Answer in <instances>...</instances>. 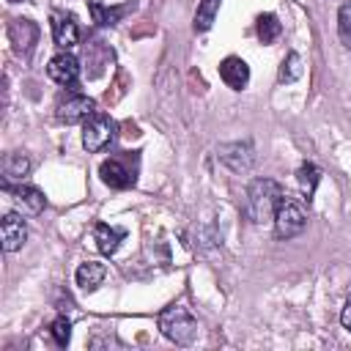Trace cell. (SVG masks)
Segmentation results:
<instances>
[{
  "mask_svg": "<svg viewBox=\"0 0 351 351\" xmlns=\"http://www.w3.org/2000/svg\"><path fill=\"white\" fill-rule=\"evenodd\" d=\"M115 137V121L99 110H93L85 121H82V145L88 151H101L112 143Z\"/></svg>",
  "mask_w": 351,
  "mask_h": 351,
  "instance_id": "3957f363",
  "label": "cell"
},
{
  "mask_svg": "<svg viewBox=\"0 0 351 351\" xmlns=\"http://www.w3.org/2000/svg\"><path fill=\"white\" fill-rule=\"evenodd\" d=\"M219 77H222V82H225L228 88L241 90V88L250 82V66H247L241 58L230 55V58H225V60L219 63Z\"/></svg>",
  "mask_w": 351,
  "mask_h": 351,
  "instance_id": "30bf717a",
  "label": "cell"
},
{
  "mask_svg": "<svg viewBox=\"0 0 351 351\" xmlns=\"http://www.w3.org/2000/svg\"><path fill=\"white\" fill-rule=\"evenodd\" d=\"M123 236H126V230H123V228H110V225H104V222H99V225L93 228L96 247H99L104 255H112V252L121 247Z\"/></svg>",
  "mask_w": 351,
  "mask_h": 351,
  "instance_id": "5bb4252c",
  "label": "cell"
},
{
  "mask_svg": "<svg viewBox=\"0 0 351 351\" xmlns=\"http://www.w3.org/2000/svg\"><path fill=\"white\" fill-rule=\"evenodd\" d=\"M5 192H11V195H14V200H16V203H22V206H25L27 211H33V214H38V211L47 206L44 195H41L36 186H30V184H19V186L5 184Z\"/></svg>",
  "mask_w": 351,
  "mask_h": 351,
  "instance_id": "4fadbf2b",
  "label": "cell"
},
{
  "mask_svg": "<svg viewBox=\"0 0 351 351\" xmlns=\"http://www.w3.org/2000/svg\"><path fill=\"white\" fill-rule=\"evenodd\" d=\"M99 176H101V181H104L107 186H112V189H126V186L134 184V170H129V167L123 165V159H118V156L104 159L101 167H99Z\"/></svg>",
  "mask_w": 351,
  "mask_h": 351,
  "instance_id": "8992f818",
  "label": "cell"
},
{
  "mask_svg": "<svg viewBox=\"0 0 351 351\" xmlns=\"http://www.w3.org/2000/svg\"><path fill=\"white\" fill-rule=\"evenodd\" d=\"M90 5V14H93V22H99V25H115L132 5H115V8H107V5H101V3H96V0H90L88 3Z\"/></svg>",
  "mask_w": 351,
  "mask_h": 351,
  "instance_id": "2e32d148",
  "label": "cell"
},
{
  "mask_svg": "<svg viewBox=\"0 0 351 351\" xmlns=\"http://www.w3.org/2000/svg\"><path fill=\"white\" fill-rule=\"evenodd\" d=\"M3 170H5V178H25V173L30 170V162L22 154H8L3 162Z\"/></svg>",
  "mask_w": 351,
  "mask_h": 351,
  "instance_id": "ac0fdd59",
  "label": "cell"
},
{
  "mask_svg": "<svg viewBox=\"0 0 351 351\" xmlns=\"http://www.w3.org/2000/svg\"><path fill=\"white\" fill-rule=\"evenodd\" d=\"M93 110H96L93 99H88L82 93H74V96H69L66 101L58 104V118L66 121V123H77V121H85Z\"/></svg>",
  "mask_w": 351,
  "mask_h": 351,
  "instance_id": "ba28073f",
  "label": "cell"
},
{
  "mask_svg": "<svg viewBox=\"0 0 351 351\" xmlns=\"http://www.w3.org/2000/svg\"><path fill=\"white\" fill-rule=\"evenodd\" d=\"M25 239H27L25 219L19 214H14V211L5 214L3 217V250L5 252H14V250H19L25 244Z\"/></svg>",
  "mask_w": 351,
  "mask_h": 351,
  "instance_id": "8fae6325",
  "label": "cell"
},
{
  "mask_svg": "<svg viewBox=\"0 0 351 351\" xmlns=\"http://www.w3.org/2000/svg\"><path fill=\"white\" fill-rule=\"evenodd\" d=\"M52 38L60 49H69L77 44L80 38V27H77V19L71 14H52Z\"/></svg>",
  "mask_w": 351,
  "mask_h": 351,
  "instance_id": "9c48e42d",
  "label": "cell"
},
{
  "mask_svg": "<svg viewBox=\"0 0 351 351\" xmlns=\"http://www.w3.org/2000/svg\"><path fill=\"white\" fill-rule=\"evenodd\" d=\"M340 324L346 326V329H351V296L346 299V304H343V313H340Z\"/></svg>",
  "mask_w": 351,
  "mask_h": 351,
  "instance_id": "603a6c76",
  "label": "cell"
},
{
  "mask_svg": "<svg viewBox=\"0 0 351 351\" xmlns=\"http://www.w3.org/2000/svg\"><path fill=\"white\" fill-rule=\"evenodd\" d=\"M104 274H107L104 263H99V261H85V263H80V266H77L74 280H77V285H80L82 291H88V293H90V291H96V288L101 285Z\"/></svg>",
  "mask_w": 351,
  "mask_h": 351,
  "instance_id": "7c38bea8",
  "label": "cell"
},
{
  "mask_svg": "<svg viewBox=\"0 0 351 351\" xmlns=\"http://www.w3.org/2000/svg\"><path fill=\"white\" fill-rule=\"evenodd\" d=\"M255 30H258V38H261L263 44H271V41L280 38L282 25H280V19H277L274 14H261L258 22H255Z\"/></svg>",
  "mask_w": 351,
  "mask_h": 351,
  "instance_id": "9a60e30c",
  "label": "cell"
},
{
  "mask_svg": "<svg viewBox=\"0 0 351 351\" xmlns=\"http://www.w3.org/2000/svg\"><path fill=\"white\" fill-rule=\"evenodd\" d=\"M47 77H49L52 82H58V85H74L77 77H80V63H77V58L69 55L66 49L58 52V55L49 60V66H47Z\"/></svg>",
  "mask_w": 351,
  "mask_h": 351,
  "instance_id": "5b68a950",
  "label": "cell"
},
{
  "mask_svg": "<svg viewBox=\"0 0 351 351\" xmlns=\"http://www.w3.org/2000/svg\"><path fill=\"white\" fill-rule=\"evenodd\" d=\"M304 225H307L304 208L296 200L282 195V200H280V206L274 211V230H277V236L280 239H293V236H299L304 230Z\"/></svg>",
  "mask_w": 351,
  "mask_h": 351,
  "instance_id": "277c9868",
  "label": "cell"
},
{
  "mask_svg": "<svg viewBox=\"0 0 351 351\" xmlns=\"http://www.w3.org/2000/svg\"><path fill=\"white\" fill-rule=\"evenodd\" d=\"M159 329L176 346H189L195 340V335H197V321L192 318V313L186 307L173 304V307L159 313Z\"/></svg>",
  "mask_w": 351,
  "mask_h": 351,
  "instance_id": "7a4b0ae2",
  "label": "cell"
},
{
  "mask_svg": "<svg viewBox=\"0 0 351 351\" xmlns=\"http://www.w3.org/2000/svg\"><path fill=\"white\" fill-rule=\"evenodd\" d=\"M337 36L351 49V3L340 5V11H337Z\"/></svg>",
  "mask_w": 351,
  "mask_h": 351,
  "instance_id": "d6986e66",
  "label": "cell"
},
{
  "mask_svg": "<svg viewBox=\"0 0 351 351\" xmlns=\"http://www.w3.org/2000/svg\"><path fill=\"white\" fill-rule=\"evenodd\" d=\"M52 337H55V343L58 346H66L69 343V337H71V321L69 318H55V324H52Z\"/></svg>",
  "mask_w": 351,
  "mask_h": 351,
  "instance_id": "7402d4cb",
  "label": "cell"
},
{
  "mask_svg": "<svg viewBox=\"0 0 351 351\" xmlns=\"http://www.w3.org/2000/svg\"><path fill=\"white\" fill-rule=\"evenodd\" d=\"M299 74H302V58L296 52H288V58L282 60V69H280V82H293Z\"/></svg>",
  "mask_w": 351,
  "mask_h": 351,
  "instance_id": "ffe728a7",
  "label": "cell"
},
{
  "mask_svg": "<svg viewBox=\"0 0 351 351\" xmlns=\"http://www.w3.org/2000/svg\"><path fill=\"white\" fill-rule=\"evenodd\" d=\"M8 38H11L14 49L27 58L30 49H33V44H36V38H38V27L30 19H14L11 27H8Z\"/></svg>",
  "mask_w": 351,
  "mask_h": 351,
  "instance_id": "52a82bcc",
  "label": "cell"
},
{
  "mask_svg": "<svg viewBox=\"0 0 351 351\" xmlns=\"http://www.w3.org/2000/svg\"><path fill=\"white\" fill-rule=\"evenodd\" d=\"M299 184H302V189H304V195H307V200H310V195H313V189H315V184H318V167L315 165H302L299 167Z\"/></svg>",
  "mask_w": 351,
  "mask_h": 351,
  "instance_id": "44dd1931",
  "label": "cell"
},
{
  "mask_svg": "<svg viewBox=\"0 0 351 351\" xmlns=\"http://www.w3.org/2000/svg\"><path fill=\"white\" fill-rule=\"evenodd\" d=\"M219 3L222 0H200L197 14H195V30H208L214 25V16L219 11Z\"/></svg>",
  "mask_w": 351,
  "mask_h": 351,
  "instance_id": "e0dca14e",
  "label": "cell"
},
{
  "mask_svg": "<svg viewBox=\"0 0 351 351\" xmlns=\"http://www.w3.org/2000/svg\"><path fill=\"white\" fill-rule=\"evenodd\" d=\"M282 200V189L271 178H255L247 189V214L252 222H269L274 219V211Z\"/></svg>",
  "mask_w": 351,
  "mask_h": 351,
  "instance_id": "6da1fadb",
  "label": "cell"
}]
</instances>
